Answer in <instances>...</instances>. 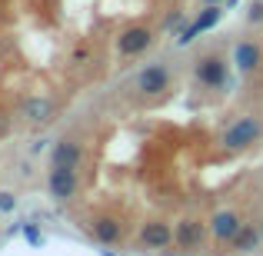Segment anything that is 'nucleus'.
Returning a JSON list of instances; mask_svg holds the SVG:
<instances>
[{"mask_svg": "<svg viewBox=\"0 0 263 256\" xmlns=\"http://www.w3.org/2000/svg\"><path fill=\"white\" fill-rule=\"evenodd\" d=\"M50 193L57 200H70L73 193H77V173L64 170V167H53V173H50Z\"/></svg>", "mask_w": 263, "mask_h": 256, "instance_id": "3", "label": "nucleus"}, {"mask_svg": "<svg viewBox=\"0 0 263 256\" xmlns=\"http://www.w3.org/2000/svg\"><path fill=\"white\" fill-rule=\"evenodd\" d=\"M174 237H177V243L183 246V250H190V246H197L200 240H203V226H200L197 220H183V223L177 226Z\"/></svg>", "mask_w": 263, "mask_h": 256, "instance_id": "10", "label": "nucleus"}, {"mask_svg": "<svg viewBox=\"0 0 263 256\" xmlns=\"http://www.w3.org/2000/svg\"><path fill=\"white\" fill-rule=\"evenodd\" d=\"M24 237H27V240H30V243H33V246H37V243H40V233H37V230H33V226H27V230H24Z\"/></svg>", "mask_w": 263, "mask_h": 256, "instance_id": "15", "label": "nucleus"}, {"mask_svg": "<svg viewBox=\"0 0 263 256\" xmlns=\"http://www.w3.org/2000/svg\"><path fill=\"white\" fill-rule=\"evenodd\" d=\"M257 240H260L257 233L243 226V230H240L237 237H233V243H237V250H247V253H250V250H257Z\"/></svg>", "mask_w": 263, "mask_h": 256, "instance_id": "14", "label": "nucleus"}, {"mask_svg": "<svg viewBox=\"0 0 263 256\" xmlns=\"http://www.w3.org/2000/svg\"><path fill=\"white\" fill-rule=\"evenodd\" d=\"M250 20H263V4H253L250 7Z\"/></svg>", "mask_w": 263, "mask_h": 256, "instance_id": "16", "label": "nucleus"}, {"mask_svg": "<svg viewBox=\"0 0 263 256\" xmlns=\"http://www.w3.org/2000/svg\"><path fill=\"white\" fill-rule=\"evenodd\" d=\"M24 113L30 116L33 123H47L53 116V103L50 100H40V96H30V100L24 103Z\"/></svg>", "mask_w": 263, "mask_h": 256, "instance_id": "11", "label": "nucleus"}, {"mask_svg": "<svg viewBox=\"0 0 263 256\" xmlns=\"http://www.w3.org/2000/svg\"><path fill=\"white\" fill-rule=\"evenodd\" d=\"M210 226H213V237H220V240H233L243 230V223H240L233 213H217V216L210 220Z\"/></svg>", "mask_w": 263, "mask_h": 256, "instance_id": "9", "label": "nucleus"}, {"mask_svg": "<svg viewBox=\"0 0 263 256\" xmlns=\"http://www.w3.org/2000/svg\"><path fill=\"white\" fill-rule=\"evenodd\" d=\"M170 226L167 223H160V220H154V223H143V230H140V240L150 246V250H163V246L170 243Z\"/></svg>", "mask_w": 263, "mask_h": 256, "instance_id": "5", "label": "nucleus"}, {"mask_svg": "<svg viewBox=\"0 0 263 256\" xmlns=\"http://www.w3.org/2000/svg\"><path fill=\"white\" fill-rule=\"evenodd\" d=\"M197 77L203 80L206 87H220L227 73H223V64H220L217 57H203V60L197 64Z\"/></svg>", "mask_w": 263, "mask_h": 256, "instance_id": "8", "label": "nucleus"}, {"mask_svg": "<svg viewBox=\"0 0 263 256\" xmlns=\"http://www.w3.org/2000/svg\"><path fill=\"white\" fill-rule=\"evenodd\" d=\"M10 206H13V200H10V196H0V210H10Z\"/></svg>", "mask_w": 263, "mask_h": 256, "instance_id": "17", "label": "nucleus"}, {"mask_svg": "<svg viewBox=\"0 0 263 256\" xmlns=\"http://www.w3.org/2000/svg\"><path fill=\"white\" fill-rule=\"evenodd\" d=\"M233 60H237L240 70H253V67L260 64V50L253 44H237V50H233Z\"/></svg>", "mask_w": 263, "mask_h": 256, "instance_id": "12", "label": "nucleus"}, {"mask_svg": "<svg viewBox=\"0 0 263 256\" xmlns=\"http://www.w3.org/2000/svg\"><path fill=\"white\" fill-rule=\"evenodd\" d=\"M53 167H64V170H77L80 167V147L73 140H60L53 147Z\"/></svg>", "mask_w": 263, "mask_h": 256, "instance_id": "7", "label": "nucleus"}, {"mask_svg": "<svg viewBox=\"0 0 263 256\" xmlns=\"http://www.w3.org/2000/svg\"><path fill=\"white\" fill-rule=\"evenodd\" d=\"M167 67H160V64H154V67H147V70H140L137 73V90L140 93H147V96H157L160 90H167Z\"/></svg>", "mask_w": 263, "mask_h": 256, "instance_id": "2", "label": "nucleus"}, {"mask_svg": "<svg viewBox=\"0 0 263 256\" xmlns=\"http://www.w3.org/2000/svg\"><path fill=\"white\" fill-rule=\"evenodd\" d=\"M210 4H220V0H210Z\"/></svg>", "mask_w": 263, "mask_h": 256, "instance_id": "18", "label": "nucleus"}, {"mask_svg": "<svg viewBox=\"0 0 263 256\" xmlns=\"http://www.w3.org/2000/svg\"><path fill=\"white\" fill-rule=\"evenodd\" d=\"M150 40H154V37H150V30H143V27H130V30H123V37H120V53L134 57V53L147 50Z\"/></svg>", "mask_w": 263, "mask_h": 256, "instance_id": "4", "label": "nucleus"}, {"mask_svg": "<svg viewBox=\"0 0 263 256\" xmlns=\"http://www.w3.org/2000/svg\"><path fill=\"white\" fill-rule=\"evenodd\" d=\"M93 233H97V240H100V243H114V240L120 237V226H117L114 220H100V223L93 226Z\"/></svg>", "mask_w": 263, "mask_h": 256, "instance_id": "13", "label": "nucleus"}, {"mask_svg": "<svg viewBox=\"0 0 263 256\" xmlns=\"http://www.w3.org/2000/svg\"><path fill=\"white\" fill-rule=\"evenodd\" d=\"M260 136V123L257 120H250V116H243L240 123H233L230 130H227V136H223V147H230V150H240V147H250L253 140Z\"/></svg>", "mask_w": 263, "mask_h": 256, "instance_id": "1", "label": "nucleus"}, {"mask_svg": "<svg viewBox=\"0 0 263 256\" xmlns=\"http://www.w3.org/2000/svg\"><path fill=\"white\" fill-rule=\"evenodd\" d=\"M220 13H223V10H217V4H210V10H203V13H200V17H197V20L190 24V27H186L183 33H180V44H190V40L197 37V33L210 30V27H213V24L220 20Z\"/></svg>", "mask_w": 263, "mask_h": 256, "instance_id": "6", "label": "nucleus"}]
</instances>
